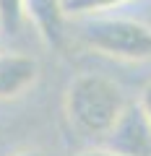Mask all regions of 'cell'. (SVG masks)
I'll use <instances>...</instances> for the list:
<instances>
[{
    "mask_svg": "<svg viewBox=\"0 0 151 156\" xmlns=\"http://www.w3.org/2000/svg\"><path fill=\"white\" fill-rule=\"evenodd\" d=\"M125 109V96L120 86L110 78L86 73L68 86L65 94V115L73 130L84 138H104L120 112Z\"/></svg>",
    "mask_w": 151,
    "mask_h": 156,
    "instance_id": "6da1fadb",
    "label": "cell"
},
{
    "mask_svg": "<svg viewBox=\"0 0 151 156\" xmlns=\"http://www.w3.org/2000/svg\"><path fill=\"white\" fill-rule=\"evenodd\" d=\"M81 39L91 50L117 60L143 62L151 60V29L133 18H112L94 16L84 21Z\"/></svg>",
    "mask_w": 151,
    "mask_h": 156,
    "instance_id": "7a4b0ae2",
    "label": "cell"
},
{
    "mask_svg": "<svg viewBox=\"0 0 151 156\" xmlns=\"http://www.w3.org/2000/svg\"><path fill=\"white\" fill-rule=\"evenodd\" d=\"M104 148L120 156H151V125L138 104H125L110 133L104 135Z\"/></svg>",
    "mask_w": 151,
    "mask_h": 156,
    "instance_id": "3957f363",
    "label": "cell"
},
{
    "mask_svg": "<svg viewBox=\"0 0 151 156\" xmlns=\"http://www.w3.org/2000/svg\"><path fill=\"white\" fill-rule=\"evenodd\" d=\"M26 21H31L45 44L60 50L65 42V8L63 0H23Z\"/></svg>",
    "mask_w": 151,
    "mask_h": 156,
    "instance_id": "277c9868",
    "label": "cell"
},
{
    "mask_svg": "<svg viewBox=\"0 0 151 156\" xmlns=\"http://www.w3.org/2000/svg\"><path fill=\"white\" fill-rule=\"evenodd\" d=\"M39 76V62L29 55L3 52L0 55V101L21 96Z\"/></svg>",
    "mask_w": 151,
    "mask_h": 156,
    "instance_id": "5b68a950",
    "label": "cell"
},
{
    "mask_svg": "<svg viewBox=\"0 0 151 156\" xmlns=\"http://www.w3.org/2000/svg\"><path fill=\"white\" fill-rule=\"evenodd\" d=\"M26 23L23 0H0V31L5 37H18Z\"/></svg>",
    "mask_w": 151,
    "mask_h": 156,
    "instance_id": "8992f818",
    "label": "cell"
},
{
    "mask_svg": "<svg viewBox=\"0 0 151 156\" xmlns=\"http://www.w3.org/2000/svg\"><path fill=\"white\" fill-rule=\"evenodd\" d=\"M130 0H63L65 13H76V16H94L99 11H110V8L125 5Z\"/></svg>",
    "mask_w": 151,
    "mask_h": 156,
    "instance_id": "52a82bcc",
    "label": "cell"
},
{
    "mask_svg": "<svg viewBox=\"0 0 151 156\" xmlns=\"http://www.w3.org/2000/svg\"><path fill=\"white\" fill-rule=\"evenodd\" d=\"M138 107H141V112L146 115V120H149V125H151V81L141 89V99H138Z\"/></svg>",
    "mask_w": 151,
    "mask_h": 156,
    "instance_id": "ba28073f",
    "label": "cell"
},
{
    "mask_svg": "<svg viewBox=\"0 0 151 156\" xmlns=\"http://www.w3.org/2000/svg\"><path fill=\"white\" fill-rule=\"evenodd\" d=\"M78 156H120V154H112V151L102 148V151H84V154H78Z\"/></svg>",
    "mask_w": 151,
    "mask_h": 156,
    "instance_id": "9c48e42d",
    "label": "cell"
},
{
    "mask_svg": "<svg viewBox=\"0 0 151 156\" xmlns=\"http://www.w3.org/2000/svg\"><path fill=\"white\" fill-rule=\"evenodd\" d=\"M16 156H45L42 151H23V154H16Z\"/></svg>",
    "mask_w": 151,
    "mask_h": 156,
    "instance_id": "30bf717a",
    "label": "cell"
}]
</instances>
